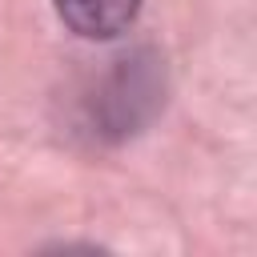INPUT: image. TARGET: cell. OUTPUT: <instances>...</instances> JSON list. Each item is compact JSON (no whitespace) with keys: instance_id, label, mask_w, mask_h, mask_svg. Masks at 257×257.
I'll return each mask as SVG.
<instances>
[{"instance_id":"6da1fadb","label":"cell","mask_w":257,"mask_h":257,"mask_svg":"<svg viewBox=\"0 0 257 257\" xmlns=\"http://www.w3.org/2000/svg\"><path fill=\"white\" fill-rule=\"evenodd\" d=\"M52 4H56L60 20L76 36H88V40L120 36L137 20V8H141V0H52Z\"/></svg>"}]
</instances>
